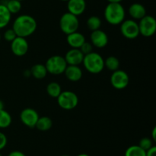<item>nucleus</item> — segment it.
I'll return each mask as SVG.
<instances>
[{
  "mask_svg": "<svg viewBox=\"0 0 156 156\" xmlns=\"http://www.w3.org/2000/svg\"><path fill=\"white\" fill-rule=\"evenodd\" d=\"M66 41L71 48H80L81 46L86 41L85 37L81 32H75L67 35Z\"/></svg>",
  "mask_w": 156,
  "mask_h": 156,
  "instance_id": "nucleus-15",
  "label": "nucleus"
},
{
  "mask_svg": "<svg viewBox=\"0 0 156 156\" xmlns=\"http://www.w3.org/2000/svg\"><path fill=\"white\" fill-rule=\"evenodd\" d=\"M53 126V121L48 116H41L39 117L37 122L35 128L42 132L48 131Z\"/></svg>",
  "mask_w": 156,
  "mask_h": 156,
  "instance_id": "nucleus-20",
  "label": "nucleus"
},
{
  "mask_svg": "<svg viewBox=\"0 0 156 156\" xmlns=\"http://www.w3.org/2000/svg\"><path fill=\"white\" fill-rule=\"evenodd\" d=\"M140 35L149 38L155 35L156 32V20L152 15H145L138 23Z\"/></svg>",
  "mask_w": 156,
  "mask_h": 156,
  "instance_id": "nucleus-7",
  "label": "nucleus"
},
{
  "mask_svg": "<svg viewBox=\"0 0 156 156\" xmlns=\"http://www.w3.org/2000/svg\"><path fill=\"white\" fill-rule=\"evenodd\" d=\"M4 107H5L4 102H3L2 100H1V99H0V110H4Z\"/></svg>",
  "mask_w": 156,
  "mask_h": 156,
  "instance_id": "nucleus-34",
  "label": "nucleus"
},
{
  "mask_svg": "<svg viewBox=\"0 0 156 156\" xmlns=\"http://www.w3.org/2000/svg\"><path fill=\"white\" fill-rule=\"evenodd\" d=\"M59 24L61 31L67 35L77 32L79 27V21L77 16L67 12L60 17Z\"/></svg>",
  "mask_w": 156,
  "mask_h": 156,
  "instance_id": "nucleus-5",
  "label": "nucleus"
},
{
  "mask_svg": "<svg viewBox=\"0 0 156 156\" xmlns=\"http://www.w3.org/2000/svg\"><path fill=\"white\" fill-rule=\"evenodd\" d=\"M79 50L82 51V53L84 55H86L93 51V45L91 43L88 42V41H85V42L81 46Z\"/></svg>",
  "mask_w": 156,
  "mask_h": 156,
  "instance_id": "nucleus-29",
  "label": "nucleus"
},
{
  "mask_svg": "<svg viewBox=\"0 0 156 156\" xmlns=\"http://www.w3.org/2000/svg\"><path fill=\"white\" fill-rule=\"evenodd\" d=\"M58 105L65 110H72L79 104V97L77 94L71 90L62 91L57 98Z\"/></svg>",
  "mask_w": 156,
  "mask_h": 156,
  "instance_id": "nucleus-6",
  "label": "nucleus"
},
{
  "mask_svg": "<svg viewBox=\"0 0 156 156\" xmlns=\"http://www.w3.org/2000/svg\"><path fill=\"white\" fill-rule=\"evenodd\" d=\"M91 44L97 48H104L108 44V35L101 29L93 31L90 35Z\"/></svg>",
  "mask_w": 156,
  "mask_h": 156,
  "instance_id": "nucleus-12",
  "label": "nucleus"
},
{
  "mask_svg": "<svg viewBox=\"0 0 156 156\" xmlns=\"http://www.w3.org/2000/svg\"><path fill=\"white\" fill-rule=\"evenodd\" d=\"M47 73L53 75H60L64 73L67 67L66 61L64 57L60 55H53L49 58L44 64Z\"/></svg>",
  "mask_w": 156,
  "mask_h": 156,
  "instance_id": "nucleus-4",
  "label": "nucleus"
},
{
  "mask_svg": "<svg viewBox=\"0 0 156 156\" xmlns=\"http://www.w3.org/2000/svg\"><path fill=\"white\" fill-rule=\"evenodd\" d=\"M120 32L127 39H135L140 35L138 22L133 19L124 20L120 24Z\"/></svg>",
  "mask_w": 156,
  "mask_h": 156,
  "instance_id": "nucleus-8",
  "label": "nucleus"
},
{
  "mask_svg": "<svg viewBox=\"0 0 156 156\" xmlns=\"http://www.w3.org/2000/svg\"><path fill=\"white\" fill-rule=\"evenodd\" d=\"M7 137L3 132H0V151L2 150L7 145Z\"/></svg>",
  "mask_w": 156,
  "mask_h": 156,
  "instance_id": "nucleus-30",
  "label": "nucleus"
},
{
  "mask_svg": "<svg viewBox=\"0 0 156 156\" xmlns=\"http://www.w3.org/2000/svg\"><path fill=\"white\" fill-rule=\"evenodd\" d=\"M126 11L121 3L108 2L104 11V17L111 25H120L125 20Z\"/></svg>",
  "mask_w": 156,
  "mask_h": 156,
  "instance_id": "nucleus-2",
  "label": "nucleus"
},
{
  "mask_svg": "<svg viewBox=\"0 0 156 156\" xmlns=\"http://www.w3.org/2000/svg\"><path fill=\"white\" fill-rule=\"evenodd\" d=\"M39 117L37 112L32 108L24 109L20 113V120L28 128H34Z\"/></svg>",
  "mask_w": 156,
  "mask_h": 156,
  "instance_id": "nucleus-10",
  "label": "nucleus"
},
{
  "mask_svg": "<svg viewBox=\"0 0 156 156\" xmlns=\"http://www.w3.org/2000/svg\"><path fill=\"white\" fill-rule=\"evenodd\" d=\"M82 64L85 70L93 74L100 73L105 68V59L97 52L92 51L85 55Z\"/></svg>",
  "mask_w": 156,
  "mask_h": 156,
  "instance_id": "nucleus-3",
  "label": "nucleus"
},
{
  "mask_svg": "<svg viewBox=\"0 0 156 156\" xmlns=\"http://www.w3.org/2000/svg\"><path fill=\"white\" fill-rule=\"evenodd\" d=\"M139 146L141 148H143L145 151H147L148 149L151 148V147L153 146V143H152V140L150 138L148 137H144L143 139H141V140L140 141V143H139Z\"/></svg>",
  "mask_w": 156,
  "mask_h": 156,
  "instance_id": "nucleus-27",
  "label": "nucleus"
},
{
  "mask_svg": "<svg viewBox=\"0 0 156 156\" xmlns=\"http://www.w3.org/2000/svg\"><path fill=\"white\" fill-rule=\"evenodd\" d=\"M85 55L82 53L79 48H71L65 54L66 61L67 65L79 66L82 64V61Z\"/></svg>",
  "mask_w": 156,
  "mask_h": 156,
  "instance_id": "nucleus-13",
  "label": "nucleus"
},
{
  "mask_svg": "<svg viewBox=\"0 0 156 156\" xmlns=\"http://www.w3.org/2000/svg\"><path fill=\"white\" fill-rule=\"evenodd\" d=\"M17 37L16 34H15V31L12 28L7 29L5 32H4V39L8 42H12L14 39Z\"/></svg>",
  "mask_w": 156,
  "mask_h": 156,
  "instance_id": "nucleus-28",
  "label": "nucleus"
},
{
  "mask_svg": "<svg viewBox=\"0 0 156 156\" xmlns=\"http://www.w3.org/2000/svg\"><path fill=\"white\" fill-rule=\"evenodd\" d=\"M64 73L66 77L72 82H77L80 80L83 75L81 67L76 65H67Z\"/></svg>",
  "mask_w": 156,
  "mask_h": 156,
  "instance_id": "nucleus-16",
  "label": "nucleus"
},
{
  "mask_svg": "<svg viewBox=\"0 0 156 156\" xmlns=\"http://www.w3.org/2000/svg\"><path fill=\"white\" fill-rule=\"evenodd\" d=\"M128 12L131 18L133 20H139L143 18L145 15H146V9L143 5L141 3L135 2L129 6L128 9Z\"/></svg>",
  "mask_w": 156,
  "mask_h": 156,
  "instance_id": "nucleus-17",
  "label": "nucleus"
},
{
  "mask_svg": "<svg viewBox=\"0 0 156 156\" xmlns=\"http://www.w3.org/2000/svg\"><path fill=\"white\" fill-rule=\"evenodd\" d=\"M124 156H146V151L138 145H133L126 148Z\"/></svg>",
  "mask_w": 156,
  "mask_h": 156,
  "instance_id": "nucleus-25",
  "label": "nucleus"
},
{
  "mask_svg": "<svg viewBox=\"0 0 156 156\" xmlns=\"http://www.w3.org/2000/svg\"><path fill=\"white\" fill-rule=\"evenodd\" d=\"M120 67V61L115 56H109L105 60V67L114 72L118 70Z\"/></svg>",
  "mask_w": 156,
  "mask_h": 156,
  "instance_id": "nucleus-22",
  "label": "nucleus"
},
{
  "mask_svg": "<svg viewBox=\"0 0 156 156\" xmlns=\"http://www.w3.org/2000/svg\"><path fill=\"white\" fill-rule=\"evenodd\" d=\"M0 41H1V33H0Z\"/></svg>",
  "mask_w": 156,
  "mask_h": 156,
  "instance_id": "nucleus-39",
  "label": "nucleus"
},
{
  "mask_svg": "<svg viewBox=\"0 0 156 156\" xmlns=\"http://www.w3.org/2000/svg\"><path fill=\"white\" fill-rule=\"evenodd\" d=\"M37 27V23L34 17L29 15H21L14 21L12 28L17 36L27 38L33 35Z\"/></svg>",
  "mask_w": 156,
  "mask_h": 156,
  "instance_id": "nucleus-1",
  "label": "nucleus"
},
{
  "mask_svg": "<svg viewBox=\"0 0 156 156\" xmlns=\"http://www.w3.org/2000/svg\"><path fill=\"white\" fill-rule=\"evenodd\" d=\"M86 24L88 28L91 32L98 30L101 26V20L97 15H91L87 19Z\"/></svg>",
  "mask_w": 156,
  "mask_h": 156,
  "instance_id": "nucleus-23",
  "label": "nucleus"
},
{
  "mask_svg": "<svg viewBox=\"0 0 156 156\" xmlns=\"http://www.w3.org/2000/svg\"><path fill=\"white\" fill-rule=\"evenodd\" d=\"M47 93L50 97L57 98L62 93V88L57 82H50L47 86Z\"/></svg>",
  "mask_w": 156,
  "mask_h": 156,
  "instance_id": "nucleus-21",
  "label": "nucleus"
},
{
  "mask_svg": "<svg viewBox=\"0 0 156 156\" xmlns=\"http://www.w3.org/2000/svg\"><path fill=\"white\" fill-rule=\"evenodd\" d=\"M30 73L32 76L37 80L44 79L48 73L45 65L42 64H36L32 66L30 70Z\"/></svg>",
  "mask_w": 156,
  "mask_h": 156,
  "instance_id": "nucleus-18",
  "label": "nucleus"
},
{
  "mask_svg": "<svg viewBox=\"0 0 156 156\" xmlns=\"http://www.w3.org/2000/svg\"><path fill=\"white\" fill-rule=\"evenodd\" d=\"M0 156H2V154H1V153H0Z\"/></svg>",
  "mask_w": 156,
  "mask_h": 156,
  "instance_id": "nucleus-41",
  "label": "nucleus"
},
{
  "mask_svg": "<svg viewBox=\"0 0 156 156\" xmlns=\"http://www.w3.org/2000/svg\"><path fill=\"white\" fill-rule=\"evenodd\" d=\"M67 9L68 12L78 17L85 12L86 9V2L85 0H68Z\"/></svg>",
  "mask_w": 156,
  "mask_h": 156,
  "instance_id": "nucleus-14",
  "label": "nucleus"
},
{
  "mask_svg": "<svg viewBox=\"0 0 156 156\" xmlns=\"http://www.w3.org/2000/svg\"><path fill=\"white\" fill-rule=\"evenodd\" d=\"M5 6L12 15L18 13L21 11V7H22L21 2L18 1V0H9L7 4L5 5Z\"/></svg>",
  "mask_w": 156,
  "mask_h": 156,
  "instance_id": "nucleus-26",
  "label": "nucleus"
},
{
  "mask_svg": "<svg viewBox=\"0 0 156 156\" xmlns=\"http://www.w3.org/2000/svg\"><path fill=\"white\" fill-rule=\"evenodd\" d=\"M12 116L5 110H0V128H6L12 124Z\"/></svg>",
  "mask_w": 156,
  "mask_h": 156,
  "instance_id": "nucleus-24",
  "label": "nucleus"
},
{
  "mask_svg": "<svg viewBox=\"0 0 156 156\" xmlns=\"http://www.w3.org/2000/svg\"><path fill=\"white\" fill-rule=\"evenodd\" d=\"M29 44L25 38L17 36L11 42V50L14 55L17 57H22L27 53Z\"/></svg>",
  "mask_w": 156,
  "mask_h": 156,
  "instance_id": "nucleus-11",
  "label": "nucleus"
},
{
  "mask_svg": "<svg viewBox=\"0 0 156 156\" xmlns=\"http://www.w3.org/2000/svg\"><path fill=\"white\" fill-rule=\"evenodd\" d=\"M61 156H69V155H68V154H62V155Z\"/></svg>",
  "mask_w": 156,
  "mask_h": 156,
  "instance_id": "nucleus-37",
  "label": "nucleus"
},
{
  "mask_svg": "<svg viewBox=\"0 0 156 156\" xmlns=\"http://www.w3.org/2000/svg\"><path fill=\"white\" fill-rule=\"evenodd\" d=\"M107 1H108V2H118V3H120L122 1H123V0H107Z\"/></svg>",
  "mask_w": 156,
  "mask_h": 156,
  "instance_id": "nucleus-35",
  "label": "nucleus"
},
{
  "mask_svg": "<svg viewBox=\"0 0 156 156\" xmlns=\"http://www.w3.org/2000/svg\"><path fill=\"white\" fill-rule=\"evenodd\" d=\"M12 14L8 10L5 5L0 4V29L6 27L10 23Z\"/></svg>",
  "mask_w": 156,
  "mask_h": 156,
  "instance_id": "nucleus-19",
  "label": "nucleus"
},
{
  "mask_svg": "<svg viewBox=\"0 0 156 156\" xmlns=\"http://www.w3.org/2000/svg\"><path fill=\"white\" fill-rule=\"evenodd\" d=\"M152 140H156V127H154L152 132Z\"/></svg>",
  "mask_w": 156,
  "mask_h": 156,
  "instance_id": "nucleus-33",
  "label": "nucleus"
},
{
  "mask_svg": "<svg viewBox=\"0 0 156 156\" xmlns=\"http://www.w3.org/2000/svg\"><path fill=\"white\" fill-rule=\"evenodd\" d=\"M60 1H63V2H67L68 0H60Z\"/></svg>",
  "mask_w": 156,
  "mask_h": 156,
  "instance_id": "nucleus-38",
  "label": "nucleus"
},
{
  "mask_svg": "<svg viewBox=\"0 0 156 156\" xmlns=\"http://www.w3.org/2000/svg\"><path fill=\"white\" fill-rule=\"evenodd\" d=\"M77 156H90V155H89V154H85V153H82V154H78Z\"/></svg>",
  "mask_w": 156,
  "mask_h": 156,
  "instance_id": "nucleus-36",
  "label": "nucleus"
},
{
  "mask_svg": "<svg viewBox=\"0 0 156 156\" xmlns=\"http://www.w3.org/2000/svg\"><path fill=\"white\" fill-rule=\"evenodd\" d=\"M146 156H156V147L155 145L146 151Z\"/></svg>",
  "mask_w": 156,
  "mask_h": 156,
  "instance_id": "nucleus-31",
  "label": "nucleus"
},
{
  "mask_svg": "<svg viewBox=\"0 0 156 156\" xmlns=\"http://www.w3.org/2000/svg\"><path fill=\"white\" fill-rule=\"evenodd\" d=\"M111 84L114 88L117 90H123L128 86L129 82V77L128 73L123 70H115L111 76Z\"/></svg>",
  "mask_w": 156,
  "mask_h": 156,
  "instance_id": "nucleus-9",
  "label": "nucleus"
},
{
  "mask_svg": "<svg viewBox=\"0 0 156 156\" xmlns=\"http://www.w3.org/2000/svg\"><path fill=\"white\" fill-rule=\"evenodd\" d=\"M8 156H26L22 151H12L10 152Z\"/></svg>",
  "mask_w": 156,
  "mask_h": 156,
  "instance_id": "nucleus-32",
  "label": "nucleus"
},
{
  "mask_svg": "<svg viewBox=\"0 0 156 156\" xmlns=\"http://www.w3.org/2000/svg\"><path fill=\"white\" fill-rule=\"evenodd\" d=\"M18 1H20V2H21V1H23V0H18Z\"/></svg>",
  "mask_w": 156,
  "mask_h": 156,
  "instance_id": "nucleus-40",
  "label": "nucleus"
}]
</instances>
